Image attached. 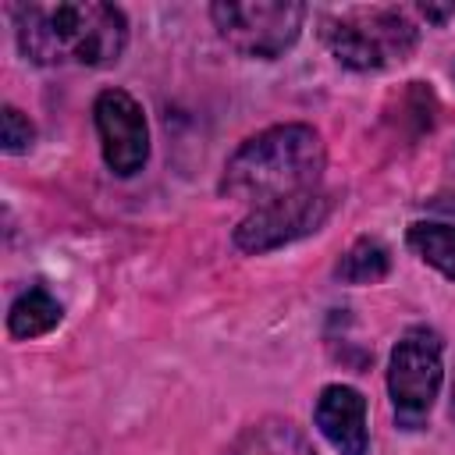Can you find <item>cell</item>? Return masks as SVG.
Returning a JSON list of instances; mask_svg holds the SVG:
<instances>
[{
    "label": "cell",
    "instance_id": "obj_1",
    "mask_svg": "<svg viewBox=\"0 0 455 455\" xmlns=\"http://www.w3.org/2000/svg\"><path fill=\"white\" fill-rule=\"evenodd\" d=\"M18 46L43 68H103L128 46V21L114 4H18Z\"/></svg>",
    "mask_w": 455,
    "mask_h": 455
},
{
    "label": "cell",
    "instance_id": "obj_2",
    "mask_svg": "<svg viewBox=\"0 0 455 455\" xmlns=\"http://www.w3.org/2000/svg\"><path fill=\"white\" fill-rule=\"evenodd\" d=\"M323 142L309 124H274L245 139L235 156L224 164L220 192L228 199L263 206L295 192L320 188L323 174Z\"/></svg>",
    "mask_w": 455,
    "mask_h": 455
},
{
    "label": "cell",
    "instance_id": "obj_3",
    "mask_svg": "<svg viewBox=\"0 0 455 455\" xmlns=\"http://www.w3.org/2000/svg\"><path fill=\"white\" fill-rule=\"evenodd\" d=\"M323 46L352 71H380L409 60L419 43V28L398 7H355L323 18Z\"/></svg>",
    "mask_w": 455,
    "mask_h": 455
},
{
    "label": "cell",
    "instance_id": "obj_4",
    "mask_svg": "<svg viewBox=\"0 0 455 455\" xmlns=\"http://www.w3.org/2000/svg\"><path fill=\"white\" fill-rule=\"evenodd\" d=\"M441 338L430 327H409L398 345L391 348L387 363V395L398 427L419 430L434 409V398L444 380V363H441Z\"/></svg>",
    "mask_w": 455,
    "mask_h": 455
},
{
    "label": "cell",
    "instance_id": "obj_5",
    "mask_svg": "<svg viewBox=\"0 0 455 455\" xmlns=\"http://www.w3.org/2000/svg\"><path fill=\"white\" fill-rule=\"evenodd\" d=\"M220 39L242 57L274 60L302 32L306 4L295 0H220L210 7Z\"/></svg>",
    "mask_w": 455,
    "mask_h": 455
},
{
    "label": "cell",
    "instance_id": "obj_6",
    "mask_svg": "<svg viewBox=\"0 0 455 455\" xmlns=\"http://www.w3.org/2000/svg\"><path fill=\"white\" fill-rule=\"evenodd\" d=\"M331 210H334V199L327 192H320V188L295 192V196H284V199L252 206L238 220V228H235V245L242 252H270V249H281L288 242H299V238L320 231L327 224Z\"/></svg>",
    "mask_w": 455,
    "mask_h": 455
},
{
    "label": "cell",
    "instance_id": "obj_7",
    "mask_svg": "<svg viewBox=\"0 0 455 455\" xmlns=\"http://www.w3.org/2000/svg\"><path fill=\"white\" fill-rule=\"evenodd\" d=\"M92 117L107 167L117 178L139 174L149 160V124L135 96H128L124 89H103L92 103Z\"/></svg>",
    "mask_w": 455,
    "mask_h": 455
},
{
    "label": "cell",
    "instance_id": "obj_8",
    "mask_svg": "<svg viewBox=\"0 0 455 455\" xmlns=\"http://www.w3.org/2000/svg\"><path fill=\"white\" fill-rule=\"evenodd\" d=\"M313 419L320 434L331 441L338 455H366L370 430H366V398L348 384H327L316 398Z\"/></svg>",
    "mask_w": 455,
    "mask_h": 455
},
{
    "label": "cell",
    "instance_id": "obj_9",
    "mask_svg": "<svg viewBox=\"0 0 455 455\" xmlns=\"http://www.w3.org/2000/svg\"><path fill=\"white\" fill-rule=\"evenodd\" d=\"M224 455H316L309 437L291 423V419H281V416H267V419H256L249 423L231 444Z\"/></svg>",
    "mask_w": 455,
    "mask_h": 455
},
{
    "label": "cell",
    "instance_id": "obj_10",
    "mask_svg": "<svg viewBox=\"0 0 455 455\" xmlns=\"http://www.w3.org/2000/svg\"><path fill=\"white\" fill-rule=\"evenodd\" d=\"M64 320V306L43 288V284H32L28 291H21L14 302H11V313H7V331L11 338H39L46 331H53L57 323Z\"/></svg>",
    "mask_w": 455,
    "mask_h": 455
},
{
    "label": "cell",
    "instance_id": "obj_11",
    "mask_svg": "<svg viewBox=\"0 0 455 455\" xmlns=\"http://www.w3.org/2000/svg\"><path fill=\"white\" fill-rule=\"evenodd\" d=\"M409 249L430 263L434 270H441L448 281H455V228L451 224H434V220H416L405 235Z\"/></svg>",
    "mask_w": 455,
    "mask_h": 455
},
{
    "label": "cell",
    "instance_id": "obj_12",
    "mask_svg": "<svg viewBox=\"0 0 455 455\" xmlns=\"http://www.w3.org/2000/svg\"><path fill=\"white\" fill-rule=\"evenodd\" d=\"M391 270V252L377 238H359L338 263V277L345 284H377Z\"/></svg>",
    "mask_w": 455,
    "mask_h": 455
},
{
    "label": "cell",
    "instance_id": "obj_13",
    "mask_svg": "<svg viewBox=\"0 0 455 455\" xmlns=\"http://www.w3.org/2000/svg\"><path fill=\"white\" fill-rule=\"evenodd\" d=\"M0 139H4V153H25L36 142V128H32V121L18 107H4V132H0Z\"/></svg>",
    "mask_w": 455,
    "mask_h": 455
},
{
    "label": "cell",
    "instance_id": "obj_14",
    "mask_svg": "<svg viewBox=\"0 0 455 455\" xmlns=\"http://www.w3.org/2000/svg\"><path fill=\"white\" fill-rule=\"evenodd\" d=\"M419 11H423V18H430V21H444V18H451L455 14V4H444V7H437V4H419Z\"/></svg>",
    "mask_w": 455,
    "mask_h": 455
},
{
    "label": "cell",
    "instance_id": "obj_15",
    "mask_svg": "<svg viewBox=\"0 0 455 455\" xmlns=\"http://www.w3.org/2000/svg\"><path fill=\"white\" fill-rule=\"evenodd\" d=\"M451 75H455V68H451Z\"/></svg>",
    "mask_w": 455,
    "mask_h": 455
}]
</instances>
